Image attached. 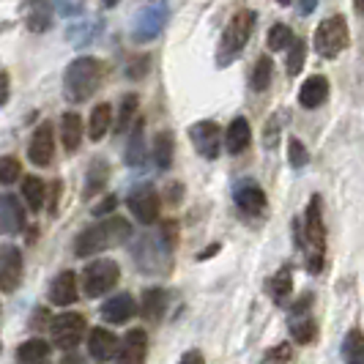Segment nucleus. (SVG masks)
Wrapping results in <instances>:
<instances>
[{
    "label": "nucleus",
    "mask_w": 364,
    "mask_h": 364,
    "mask_svg": "<svg viewBox=\"0 0 364 364\" xmlns=\"http://www.w3.org/2000/svg\"><path fill=\"white\" fill-rule=\"evenodd\" d=\"M102 321L107 323H127L137 315V301L129 296V293H121V296H112L102 304Z\"/></svg>",
    "instance_id": "17"
},
{
    "label": "nucleus",
    "mask_w": 364,
    "mask_h": 364,
    "mask_svg": "<svg viewBox=\"0 0 364 364\" xmlns=\"http://www.w3.org/2000/svg\"><path fill=\"white\" fill-rule=\"evenodd\" d=\"M304 241L310 247V257H323V247H326V228H323V208H321V198L312 195L307 214H304Z\"/></svg>",
    "instance_id": "8"
},
{
    "label": "nucleus",
    "mask_w": 364,
    "mask_h": 364,
    "mask_svg": "<svg viewBox=\"0 0 364 364\" xmlns=\"http://www.w3.org/2000/svg\"><path fill=\"white\" fill-rule=\"evenodd\" d=\"M277 3H279V6H291V0H277Z\"/></svg>",
    "instance_id": "49"
},
{
    "label": "nucleus",
    "mask_w": 364,
    "mask_h": 364,
    "mask_svg": "<svg viewBox=\"0 0 364 364\" xmlns=\"http://www.w3.org/2000/svg\"><path fill=\"white\" fill-rule=\"evenodd\" d=\"M115 205H118V198H115V195H109V198H105V200H102L99 205H96V208H93V214H96V217H102V214H109Z\"/></svg>",
    "instance_id": "41"
},
{
    "label": "nucleus",
    "mask_w": 364,
    "mask_h": 364,
    "mask_svg": "<svg viewBox=\"0 0 364 364\" xmlns=\"http://www.w3.org/2000/svg\"><path fill=\"white\" fill-rule=\"evenodd\" d=\"M162 22H164V9H162V6H146V11H140V19H137L134 38H137V41L154 38L156 33H159Z\"/></svg>",
    "instance_id": "22"
},
{
    "label": "nucleus",
    "mask_w": 364,
    "mask_h": 364,
    "mask_svg": "<svg viewBox=\"0 0 364 364\" xmlns=\"http://www.w3.org/2000/svg\"><path fill=\"white\" fill-rule=\"evenodd\" d=\"M189 140H192L195 151L200 154L203 159H208V162L217 159L219 151H222V143H225L217 121H198V124H192L189 127Z\"/></svg>",
    "instance_id": "7"
},
{
    "label": "nucleus",
    "mask_w": 364,
    "mask_h": 364,
    "mask_svg": "<svg viewBox=\"0 0 364 364\" xmlns=\"http://www.w3.org/2000/svg\"><path fill=\"white\" fill-rule=\"evenodd\" d=\"M178 364H203V353L200 350H186Z\"/></svg>",
    "instance_id": "43"
},
{
    "label": "nucleus",
    "mask_w": 364,
    "mask_h": 364,
    "mask_svg": "<svg viewBox=\"0 0 364 364\" xmlns=\"http://www.w3.org/2000/svg\"><path fill=\"white\" fill-rule=\"evenodd\" d=\"M55 156V134L50 124H41L31 137V146H28V159L36 164V167H50Z\"/></svg>",
    "instance_id": "12"
},
{
    "label": "nucleus",
    "mask_w": 364,
    "mask_h": 364,
    "mask_svg": "<svg viewBox=\"0 0 364 364\" xmlns=\"http://www.w3.org/2000/svg\"><path fill=\"white\" fill-rule=\"evenodd\" d=\"M50 331H53L55 346L63 348V350H72V348L80 346V340L85 334V318L80 312H63L53 321Z\"/></svg>",
    "instance_id": "9"
},
{
    "label": "nucleus",
    "mask_w": 364,
    "mask_h": 364,
    "mask_svg": "<svg viewBox=\"0 0 364 364\" xmlns=\"http://www.w3.org/2000/svg\"><path fill=\"white\" fill-rule=\"evenodd\" d=\"M277 140H279V118L274 115L272 121L266 124V137H263V143H266V148H274Z\"/></svg>",
    "instance_id": "40"
},
{
    "label": "nucleus",
    "mask_w": 364,
    "mask_h": 364,
    "mask_svg": "<svg viewBox=\"0 0 364 364\" xmlns=\"http://www.w3.org/2000/svg\"><path fill=\"white\" fill-rule=\"evenodd\" d=\"M272 77H274L272 58H257L255 69H252V77H250L252 91H266V88L272 85Z\"/></svg>",
    "instance_id": "34"
},
{
    "label": "nucleus",
    "mask_w": 364,
    "mask_h": 364,
    "mask_svg": "<svg viewBox=\"0 0 364 364\" xmlns=\"http://www.w3.org/2000/svg\"><path fill=\"white\" fill-rule=\"evenodd\" d=\"M127 162L132 167L146 162V137H143V118L134 121L132 127V134H129V143H127Z\"/></svg>",
    "instance_id": "27"
},
{
    "label": "nucleus",
    "mask_w": 364,
    "mask_h": 364,
    "mask_svg": "<svg viewBox=\"0 0 364 364\" xmlns=\"http://www.w3.org/2000/svg\"><path fill=\"white\" fill-rule=\"evenodd\" d=\"M137 107H140V99H137V93H127V96L121 99L115 132H121V134H124L129 127H134V121H137Z\"/></svg>",
    "instance_id": "32"
},
{
    "label": "nucleus",
    "mask_w": 364,
    "mask_h": 364,
    "mask_svg": "<svg viewBox=\"0 0 364 364\" xmlns=\"http://www.w3.org/2000/svg\"><path fill=\"white\" fill-rule=\"evenodd\" d=\"M326 99H328V80L323 74H312V77H307L301 82V88H299V105L301 107L315 109L321 107Z\"/></svg>",
    "instance_id": "18"
},
{
    "label": "nucleus",
    "mask_w": 364,
    "mask_h": 364,
    "mask_svg": "<svg viewBox=\"0 0 364 364\" xmlns=\"http://www.w3.org/2000/svg\"><path fill=\"white\" fill-rule=\"evenodd\" d=\"M109 129H112V107H109L107 102H102V105H96L91 112V124H88V134H91L93 143H99L105 134H107Z\"/></svg>",
    "instance_id": "26"
},
{
    "label": "nucleus",
    "mask_w": 364,
    "mask_h": 364,
    "mask_svg": "<svg viewBox=\"0 0 364 364\" xmlns=\"http://www.w3.org/2000/svg\"><path fill=\"white\" fill-rule=\"evenodd\" d=\"M50 301L58 307H69L77 301V274L60 272L50 285Z\"/></svg>",
    "instance_id": "20"
},
{
    "label": "nucleus",
    "mask_w": 364,
    "mask_h": 364,
    "mask_svg": "<svg viewBox=\"0 0 364 364\" xmlns=\"http://www.w3.org/2000/svg\"><path fill=\"white\" fill-rule=\"evenodd\" d=\"M9 102V74L0 72V107Z\"/></svg>",
    "instance_id": "42"
},
{
    "label": "nucleus",
    "mask_w": 364,
    "mask_h": 364,
    "mask_svg": "<svg viewBox=\"0 0 364 364\" xmlns=\"http://www.w3.org/2000/svg\"><path fill=\"white\" fill-rule=\"evenodd\" d=\"M88 353H91L93 362L99 364L109 362L118 353V337L109 328H102V326L91 328V334H88Z\"/></svg>",
    "instance_id": "14"
},
{
    "label": "nucleus",
    "mask_w": 364,
    "mask_h": 364,
    "mask_svg": "<svg viewBox=\"0 0 364 364\" xmlns=\"http://www.w3.org/2000/svg\"><path fill=\"white\" fill-rule=\"evenodd\" d=\"M60 140H63V148L74 154L80 148V140H82V118L77 112H63L60 118Z\"/></svg>",
    "instance_id": "23"
},
{
    "label": "nucleus",
    "mask_w": 364,
    "mask_h": 364,
    "mask_svg": "<svg viewBox=\"0 0 364 364\" xmlns=\"http://www.w3.org/2000/svg\"><path fill=\"white\" fill-rule=\"evenodd\" d=\"M164 307H167V293L162 288H151V291L143 293V318H146L148 323H159L164 315Z\"/></svg>",
    "instance_id": "24"
},
{
    "label": "nucleus",
    "mask_w": 364,
    "mask_h": 364,
    "mask_svg": "<svg viewBox=\"0 0 364 364\" xmlns=\"http://www.w3.org/2000/svg\"><path fill=\"white\" fill-rule=\"evenodd\" d=\"M252 28H255V11H250V9H241L238 14H233V19L228 22V28H225V33H222V41H219V66H228V63H233L241 50L247 47V41L252 36Z\"/></svg>",
    "instance_id": "3"
},
{
    "label": "nucleus",
    "mask_w": 364,
    "mask_h": 364,
    "mask_svg": "<svg viewBox=\"0 0 364 364\" xmlns=\"http://www.w3.org/2000/svg\"><path fill=\"white\" fill-rule=\"evenodd\" d=\"M22 198H25L31 211H38L44 205V200H47V183L36 178V176H28L22 181Z\"/></svg>",
    "instance_id": "29"
},
{
    "label": "nucleus",
    "mask_w": 364,
    "mask_h": 364,
    "mask_svg": "<svg viewBox=\"0 0 364 364\" xmlns=\"http://www.w3.org/2000/svg\"><path fill=\"white\" fill-rule=\"evenodd\" d=\"M353 6H356V14L364 17V0H353Z\"/></svg>",
    "instance_id": "45"
},
{
    "label": "nucleus",
    "mask_w": 364,
    "mask_h": 364,
    "mask_svg": "<svg viewBox=\"0 0 364 364\" xmlns=\"http://www.w3.org/2000/svg\"><path fill=\"white\" fill-rule=\"evenodd\" d=\"M22 176V164L14 156H0V186H11Z\"/></svg>",
    "instance_id": "36"
},
{
    "label": "nucleus",
    "mask_w": 364,
    "mask_h": 364,
    "mask_svg": "<svg viewBox=\"0 0 364 364\" xmlns=\"http://www.w3.org/2000/svg\"><path fill=\"white\" fill-rule=\"evenodd\" d=\"M118 277H121L118 263L109 260V257H99V260L88 263L85 272H82V293L88 299H99V296H105L118 285Z\"/></svg>",
    "instance_id": "4"
},
{
    "label": "nucleus",
    "mask_w": 364,
    "mask_h": 364,
    "mask_svg": "<svg viewBox=\"0 0 364 364\" xmlns=\"http://www.w3.org/2000/svg\"><path fill=\"white\" fill-rule=\"evenodd\" d=\"M132 236V225L127 219L112 217L105 219L102 225H91L85 228L80 236L74 238V255L77 257H91L96 252H105L109 247H118Z\"/></svg>",
    "instance_id": "1"
},
{
    "label": "nucleus",
    "mask_w": 364,
    "mask_h": 364,
    "mask_svg": "<svg viewBox=\"0 0 364 364\" xmlns=\"http://www.w3.org/2000/svg\"><path fill=\"white\" fill-rule=\"evenodd\" d=\"M269 293H272L274 304H285V301L293 296V274H291L288 266H285V269H279V272L272 277V282H269Z\"/></svg>",
    "instance_id": "28"
},
{
    "label": "nucleus",
    "mask_w": 364,
    "mask_h": 364,
    "mask_svg": "<svg viewBox=\"0 0 364 364\" xmlns=\"http://www.w3.org/2000/svg\"><path fill=\"white\" fill-rule=\"evenodd\" d=\"M291 53H288V74L296 77V74L301 72V66H304V58H307V44L301 41V38H293V44L288 47Z\"/></svg>",
    "instance_id": "37"
},
{
    "label": "nucleus",
    "mask_w": 364,
    "mask_h": 364,
    "mask_svg": "<svg viewBox=\"0 0 364 364\" xmlns=\"http://www.w3.org/2000/svg\"><path fill=\"white\" fill-rule=\"evenodd\" d=\"M236 205L244 214H263L266 211V192L255 181H241L233 189Z\"/></svg>",
    "instance_id": "16"
},
{
    "label": "nucleus",
    "mask_w": 364,
    "mask_h": 364,
    "mask_svg": "<svg viewBox=\"0 0 364 364\" xmlns=\"http://www.w3.org/2000/svg\"><path fill=\"white\" fill-rule=\"evenodd\" d=\"M315 6H318V0H299V11H301L304 17L315 11Z\"/></svg>",
    "instance_id": "44"
},
{
    "label": "nucleus",
    "mask_w": 364,
    "mask_h": 364,
    "mask_svg": "<svg viewBox=\"0 0 364 364\" xmlns=\"http://www.w3.org/2000/svg\"><path fill=\"white\" fill-rule=\"evenodd\" d=\"M173 151H176L173 134H170V132H159L156 140H154V159H156V167L167 170V167L173 164Z\"/></svg>",
    "instance_id": "33"
},
{
    "label": "nucleus",
    "mask_w": 364,
    "mask_h": 364,
    "mask_svg": "<svg viewBox=\"0 0 364 364\" xmlns=\"http://www.w3.org/2000/svg\"><path fill=\"white\" fill-rule=\"evenodd\" d=\"M63 364H82V359H77V356H69V359H66Z\"/></svg>",
    "instance_id": "47"
},
{
    "label": "nucleus",
    "mask_w": 364,
    "mask_h": 364,
    "mask_svg": "<svg viewBox=\"0 0 364 364\" xmlns=\"http://www.w3.org/2000/svg\"><path fill=\"white\" fill-rule=\"evenodd\" d=\"M115 3H118V0H105V6H107V9H112Z\"/></svg>",
    "instance_id": "48"
},
{
    "label": "nucleus",
    "mask_w": 364,
    "mask_h": 364,
    "mask_svg": "<svg viewBox=\"0 0 364 364\" xmlns=\"http://www.w3.org/2000/svg\"><path fill=\"white\" fill-rule=\"evenodd\" d=\"M22 17L33 33H44L53 25V6L47 0H28L22 9Z\"/></svg>",
    "instance_id": "19"
},
{
    "label": "nucleus",
    "mask_w": 364,
    "mask_h": 364,
    "mask_svg": "<svg viewBox=\"0 0 364 364\" xmlns=\"http://www.w3.org/2000/svg\"><path fill=\"white\" fill-rule=\"evenodd\" d=\"M109 178V164L105 159H93L91 167H88V183H85V195L93 198V195H99L102 189H105V183Z\"/></svg>",
    "instance_id": "31"
},
{
    "label": "nucleus",
    "mask_w": 364,
    "mask_h": 364,
    "mask_svg": "<svg viewBox=\"0 0 364 364\" xmlns=\"http://www.w3.org/2000/svg\"><path fill=\"white\" fill-rule=\"evenodd\" d=\"M217 250H219V244H214V247H208V250H205V252H203L200 257H208V255H217Z\"/></svg>",
    "instance_id": "46"
},
{
    "label": "nucleus",
    "mask_w": 364,
    "mask_h": 364,
    "mask_svg": "<svg viewBox=\"0 0 364 364\" xmlns=\"http://www.w3.org/2000/svg\"><path fill=\"white\" fill-rule=\"evenodd\" d=\"M269 50H274V53H279V50H288L293 44V31L288 28V25H282V22H277V25H272V31H269Z\"/></svg>",
    "instance_id": "35"
},
{
    "label": "nucleus",
    "mask_w": 364,
    "mask_h": 364,
    "mask_svg": "<svg viewBox=\"0 0 364 364\" xmlns=\"http://www.w3.org/2000/svg\"><path fill=\"white\" fill-rule=\"evenodd\" d=\"M350 44V33H348V22L346 17L334 14V17H326L318 31H315V50L323 58H337V55L348 50Z\"/></svg>",
    "instance_id": "5"
},
{
    "label": "nucleus",
    "mask_w": 364,
    "mask_h": 364,
    "mask_svg": "<svg viewBox=\"0 0 364 364\" xmlns=\"http://www.w3.org/2000/svg\"><path fill=\"white\" fill-rule=\"evenodd\" d=\"M148 356V337H146V328H132L124 343L118 346V353L115 359L118 364H146Z\"/></svg>",
    "instance_id": "13"
},
{
    "label": "nucleus",
    "mask_w": 364,
    "mask_h": 364,
    "mask_svg": "<svg viewBox=\"0 0 364 364\" xmlns=\"http://www.w3.org/2000/svg\"><path fill=\"white\" fill-rule=\"evenodd\" d=\"M250 143H252V129L247 124V118H233L225 132V148L230 154H241L250 148Z\"/></svg>",
    "instance_id": "21"
},
{
    "label": "nucleus",
    "mask_w": 364,
    "mask_h": 364,
    "mask_svg": "<svg viewBox=\"0 0 364 364\" xmlns=\"http://www.w3.org/2000/svg\"><path fill=\"white\" fill-rule=\"evenodd\" d=\"M288 156H291L293 167H304V164L310 162V154H307V148H304V143H301L299 137H291V143H288Z\"/></svg>",
    "instance_id": "38"
},
{
    "label": "nucleus",
    "mask_w": 364,
    "mask_h": 364,
    "mask_svg": "<svg viewBox=\"0 0 364 364\" xmlns=\"http://www.w3.org/2000/svg\"><path fill=\"white\" fill-rule=\"evenodd\" d=\"M127 205H129V211L140 219L143 225L156 222V219H159V208H162L159 195H156V189H154L151 183H140L137 189H132L127 198Z\"/></svg>",
    "instance_id": "10"
},
{
    "label": "nucleus",
    "mask_w": 364,
    "mask_h": 364,
    "mask_svg": "<svg viewBox=\"0 0 364 364\" xmlns=\"http://www.w3.org/2000/svg\"><path fill=\"white\" fill-rule=\"evenodd\" d=\"M312 293H304L301 301H296L291 310V318H288V328H291L293 340L299 346H310L312 340L318 337V321L312 318Z\"/></svg>",
    "instance_id": "6"
},
{
    "label": "nucleus",
    "mask_w": 364,
    "mask_h": 364,
    "mask_svg": "<svg viewBox=\"0 0 364 364\" xmlns=\"http://www.w3.org/2000/svg\"><path fill=\"white\" fill-rule=\"evenodd\" d=\"M102 77H105V66H102V60L88 58V55L72 60V63H69V69H66V77H63V93H66V99L74 102V105L88 102L93 93L99 91Z\"/></svg>",
    "instance_id": "2"
},
{
    "label": "nucleus",
    "mask_w": 364,
    "mask_h": 364,
    "mask_svg": "<svg viewBox=\"0 0 364 364\" xmlns=\"http://www.w3.org/2000/svg\"><path fill=\"white\" fill-rule=\"evenodd\" d=\"M25 228V208L14 195H0V233L14 236Z\"/></svg>",
    "instance_id": "15"
},
{
    "label": "nucleus",
    "mask_w": 364,
    "mask_h": 364,
    "mask_svg": "<svg viewBox=\"0 0 364 364\" xmlns=\"http://www.w3.org/2000/svg\"><path fill=\"white\" fill-rule=\"evenodd\" d=\"M263 364H293L291 346H288V343H282V346L272 348V350L266 353V359H263Z\"/></svg>",
    "instance_id": "39"
},
{
    "label": "nucleus",
    "mask_w": 364,
    "mask_h": 364,
    "mask_svg": "<svg viewBox=\"0 0 364 364\" xmlns=\"http://www.w3.org/2000/svg\"><path fill=\"white\" fill-rule=\"evenodd\" d=\"M343 362L364 364V334L359 328H350L343 340Z\"/></svg>",
    "instance_id": "30"
},
{
    "label": "nucleus",
    "mask_w": 364,
    "mask_h": 364,
    "mask_svg": "<svg viewBox=\"0 0 364 364\" xmlns=\"http://www.w3.org/2000/svg\"><path fill=\"white\" fill-rule=\"evenodd\" d=\"M47 356H50V343L47 340H25L22 346L17 348V362L19 364H41L47 362Z\"/></svg>",
    "instance_id": "25"
},
{
    "label": "nucleus",
    "mask_w": 364,
    "mask_h": 364,
    "mask_svg": "<svg viewBox=\"0 0 364 364\" xmlns=\"http://www.w3.org/2000/svg\"><path fill=\"white\" fill-rule=\"evenodd\" d=\"M19 282H22V252L17 247H0V291H17Z\"/></svg>",
    "instance_id": "11"
}]
</instances>
